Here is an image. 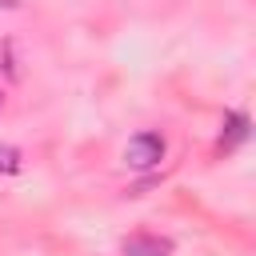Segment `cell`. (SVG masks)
Wrapping results in <instances>:
<instances>
[{
    "label": "cell",
    "instance_id": "1",
    "mask_svg": "<svg viewBox=\"0 0 256 256\" xmlns=\"http://www.w3.org/2000/svg\"><path fill=\"white\" fill-rule=\"evenodd\" d=\"M164 152H168V140L160 132H136L124 144V164L136 168V172H148V168H156L164 160Z\"/></svg>",
    "mask_w": 256,
    "mask_h": 256
},
{
    "label": "cell",
    "instance_id": "5",
    "mask_svg": "<svg viewBox=\"0 0 256 256\" xmlns=\"http://www.w3.org/2000/svg\"><path fill=\"white\" fill-rule=\"evenodd\" d=\"M0 108H4V92H0Z\"/></svg>",
    "mask_w": 256,
    "mask_h": 256
},
{
    "label": "cell",
    "instance_id": "4",
    "mask_svg": "<svg viewBox=\"0 0 256 256\" xmlns=\"http://www.w3.org/2000/svg\"><path fill=\"white\" fill-rule=\"evenodd\" d=\"M0 172H4V176L20 172V148H12V144H0Z\"/></svg>",
    "mask_w": 256,
    "mask_h": 256
},
{
    "label": "cell",
    "instance_id": "2",
    "mask_svg": "<svg viewBox=\"0 0 256 256\" xmlns=\"http://www.w3.org/2000/svg\"><path fill=\"white\" fill-rule=\"evenodd\" d=\"M124 256H172V240L168 236H152V232H136L120 244Z\"/></svg>",
    "mask_w": 256,
    "mask_h": 256
},
{
    "label": "cell",
    "instance_id": "3",
    "mask_svg": "<svg viewBox=\"0 0 256 256\" xmlns=\"http://www.w3.org/2000/svg\"><path fill=\"white\" fill-rule=\"evenodd\" d=\"M244 136H248V116H244V112H232V116H228V132L220 136V144L232 148V144H240Z\"/></svg>",
    "mask_w": 256,
    "mask_h": 256
}]
</instances>
